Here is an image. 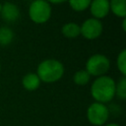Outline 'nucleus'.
Wrapping results in <instances>:
<instances>
[{"mask_svg":"<svg viewBox=\"0 0 126 126\" xmlns=\"http://www.w3.org/2000/svg\"><path fill=\"white\" fill-rule=\"evenodd\" d=\"M116 82L109 76L103 75L94 79L91 86V95L96 102L106 103L115 96Z\"/></svg>","mask_w":126,"mask_h":126,"instance_id":"f257e3e1","label":"nucleus"},{"mask_svg":"<svg viewBox=\"0 0 126 126\" xmlns=\"http://www.w3.org/2000/svg\"><path fill=\"white\" fill-rule=\"evenodd\" d=\"M65 72L62 62L56 59H45L41 61L36 68V75L40 82L52 84L59 81Z\"/></svg>","mask_w":126,"mask_h":126,"instance_id":"f03ea898","label":"nucleus"},{"mask_svg":"<svg viewBox=\"0 0 126 126\" xmlns=\"http://www.w3.org/2000/svg\"><path fill=\"white\" fill-rule=\"evenodd\" d=\"M51 6L45 0H33L29 7L30 19L35 24H44L51 17Z\"/></svg>","mask_w":126,"mask_h":126,"instance_id":"7ed1b4c3","label":"nucleus"},{"mask_svg":"<svg viewBox=\"0 0 126 126\" xmlns=\"http://www.w3.org/2000/svg\"><path fill=\"white\" fill-rule=\"evenodd\" d=\"M110 68V61L109 59L100 53L94 54L89 57L86 62L85 70L91 75L94 77H100L105 75Z\"/></svg>","mask_w":126,"mask_h":126,"instance_id":"20e7f679","label":"nucleus"},{"mask_svg":"<svg viewBox=\"0 0 126 126\" xmlns=\"http://www.w3.org/2000/svg\"><path fill=\"white\" fill-rule=\"evenodd\" d=\"M109 118V109L104 103L93 102L87 109V119L94 126L104 125Z\"/></svg>","mask_w":126,"mask_h":126,"instance_id":"39448f33","label":"nucleus"},{"mask_svg":"<svg viewBox=\"0 0 126 126\" xmlns=\"http://www.w3.org/2000/svg\"><path fill=\"white\" fill-rule=\"evenodd\" d=\"M102 30H103V27L101 22L94 18L87 19L80 26L81 34L83 35V37L89 40H93L99 37L100 34L102 33Z\"/></svg>","mask_w":126,"mask_h":126,"instance_id":"423d86ee","label":"nucleus"},{"mask_svg":"<svg viewBox=\"0 0 126 126\" xmlns=\"http://www.w3.org/2000/svg\"><path fill=\"white\" fill-rule=\"evenodd\" d=\"M89 8L93 18L97 20L103 19L110 12L109 0H92Z\"/></svg>","mask_w":126,"mask_h":126,"instance_id":"0eeeda50","label":"nucleus"},{"mask_svg":"<svg viewBox=\"0 0 126 126\" xmlns=\"http://www.w3.org/2000/svg\"><path fill=\"white\" fill-rule=\"evenodd\" d=\"M0 15L4 22L14 23L20 18V9L16 4L12 2H5L2 4Z\"/></svg>","mask_w":126,"mask_h":126,"instance_id":"6e6552de","label":"nucleus"},{"mask_svg":"<svg viewBox=\"0 0 126 126\" xmlns=\"http://www.w3.org/2000/svg\"><path fill=\"white\" fill-rule=\"evenodd\" d=\"M40 80L36 73H28L22 79V86L25 90L29 92H33L37 90L40 86Z\"/></svg>","mask_w":126,"mask_h":126,"instance_id":"1a4fd4ad","label":"nucleus"},{"mask_svg":"<svg viewBox=\"0 0 126 126\" xmlns=\"http://www.w3.org/2000/svg\"><path fill=\"white\" fill-rule=\"evenodd\" d=\"M109 9L116 17L126 18V0H109Z\"/></svg>","mask_w":126,"mask_h":126,"instance_id":"9d476101","label":"nucleus"},{"mask_svg":"<svg viewBox=\"0 0 126 126\" xmlns=\"http://www.w3.org/2000/svg\"><path fill=\"white\" fill-rule=\"evenodd\" d=\"M61 32L67 38H75L81 34L80 26L74 22L66 23L61 29Z\"/></svg>","mask_w":126,"mask_h":126,"instance_id":"9b49d317","label":"nucleus"},{"mask_svg":"<svg viewBox=\"0 0 126 126\" xmlns=\"http://www.w3.org/2000/svg\"><path fill=\"white\" fill-rule=\"evenodd\" d=\"M14 38L13 31L8 27H0V45H9Z\"/></svg>","mask_w":126,"mask_h":126,"instance_id":"f8f14e48","label":"nucleus"},{"mask_svg":"<svg viewBox=\"0 0 126 126\" xmlns=\"http://www.w3.org/2000/svg\"><path fill=\"white\" fill-rule=\"evenodd\" d=\"M90 80H91V75L85 69L75 72L73 76V81L77 86H86L90 82Z\"/></svg>","mask_w":126,"mask_h":126,"instance_id":"ddd939ff","label":"nucleus"},{"mask_svg":"<svg viewBox=\"0 0 126 126\" xmlns=\"http://www.w3.org/2000/svg\"><path fill=\"white\" fill-rule=\"evenodd\" d=\"M92 0H68L72 10L76 12H83L90 7Z\"/></svg>","mask_w":126,"mask_h":126,"instance_id":"4468645a","label":"nucleus"},{"mask_svg":"<svg viewBox=\"0 0 126 126\" xmlns=\"http://www.w3.org/2000/svg\"><path fill=\"white\" fill-rule=\"evenodd\" d=\"M115 95L120 99L126 98V78L124 76H122L115 84Z\"/></svg>","mask_w":126,"mask_h":126,"instance_id":"2eb2a0df","label":"nucleus"},{"mask_svg":"<svg viewBox=\"0 0 126 126\" xmlns=\"http://www.w3.org/2000/svg\"><path fill=\"white\" fill-rule=\"evenodd\" d=\"M116 66L122 76H126V50L123 49L120 51L116 58Z\"/></svg>","mask_w":126,"mask_h":126,"instance_id":"dca6fc26","label":"nucleus"},{"mask_svg":"<svg viewBox=\"0 0 126 126\" xmlns=\"http://www.w3.org/2000/svg\"><path fill=\"white\" fill-rule=\"evenodd\" d=\"M47 1L49 4L52 3V4H61V3H65V2H68V0H45Z\"/></svg>","mask_w":126,"mask_h":126,"instance_id":"f3484780","label":"nucleus"},{"mask_svg":"<svg viewBox=\"0 0 126 126\" xmlns=\"http://www.w3.org/2000/svg\"><path fill=\"white\" fill-rule=\"evenodd\" d=\"M125 23H126V18L122 19V29L123 31H126V27H125Z\"/></svg>","mask_w":126,"mask_h":126,"instance_id":"a211bd4d","label":"nucleus"},{"mask_svg":"<svg viewBox=\"0 0 126 126\" xmlns=\"http://www.w3.org/2000/svg\"><path fill=\"white\" fill-rule=\"evenodd\" d=\"M105 126H120L119 124H116V123H107Z\"/></svg>","mask_w":126,"mask_h":126,"instance_id":"6ab92c4d","label":"nucleus"},{"mask_svg":"<svg viewBox=\"0 0 126 126\" xmlns=\"http://www.w3.org/2000/svg\"><path fill=\"white\" fill-rule=\"evenodd\" d=\"M1 8H2V4L0 3V12H1Z\"/></svg>","mask_w":126,"mask_h":126,"instance_id":"aec40b11","label":"nucleus"},{"mask_svg":"<svg viewBox=\"0 0 126 126\" xmlns=\"http://www.w3.org/2000/svg\"><path fill=\"white\" fill-rule=\"evenodd\" d=\"M0 70H1V64H0Z\"/></svg>","mask_w":126,"mask_h":126,"instance_id":"412c9836","label":"nucleus"}]
</instances>
